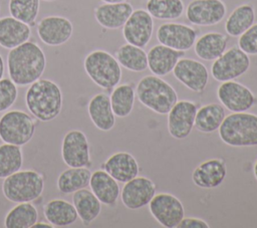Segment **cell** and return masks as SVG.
I'll use <instances>...</instances> for the list:
<instances>
[{"instance_id": "obj_43", "label": "cell", "mask_w": 257, "mask_h": 228, "mask_svg": "<svg viewBox=\"0 0 257 228\" xmlns=\"http://www.w3.org/2000/svg\"><path fill=\"white\" fill-rule=\"evenodd\" d=\"M103 3H118V2H123L125 0H100Z\"/></svg>"}, {"instance_id": "obj_11", "label": "cell", "mask_w": 257, "mask_h": 228, "mask_svg": "<svg viewBox=\"0 0 257 228\" xmlns=\"http://www.w3.org/2000/svg\"><path fill=\"white\" fill-rule=\"evenodd\" d=\"M61 158L67 167H88L90 165L89 143L80 130L68 131L61 142Z\"/></svg>"}, {"instance_id": "obj_1", "label": "cell", "mask_w": 257, "mask_h": 228, "mask_svg": "<svg viewBox=\"0 0 257 228\" xmlns=\"http://www.w3.org/2000/svg\"><path fill=\"white\" fill-rule=\"evenodd\" d=\"M46 67L43 49L34 41H26L9 50L7 70L17 86H26L39 79Z\"/></svg>"}, {"instance_id": "obj_15", "label": "cell", "mask_w": 257, "mask_h": 228, "mask_svg": "<svg viewBox=\"0 0 257 228\" xmlns=\"http://www.w3.org/2000/svg\"><path fill=\"white\" fill-rule=\"evenodd\" d=\"M39 39L48 46H60L66 43L72 36V22L60 15L45 16L37 23L36 27Z\"/></svg>"}, {"instance_id": "obj_12", "label": "cell", "mask_w": 257, "mask_h": 228, "mask_svg": "<svg viewBox=\"0 0 257 228\" xmlns=\"http://www.w3.org/2000/svg\"><path fill=\"white\" fill-rule=\"evenodd\" d=\"M198 36V31L185 23L166 22L161 24L156 33L158 41L176 50L187 51L191 49Z\"/></svg>"}, {"instance_id": "obj_42", "label": "cell", "mask_w": 257, "mask_h": 228, "mask_svg": "<svg viewBox=\"0 0 257 228\" xmlns=\"http://www.w3.org/2000/svg\"><path fill=\"white\" fill-rule=\"evenodd\" d=\"M4 72H5V63H4L2 55L0 54V79L3 78Z\"/></svg>"}, {"instance_id": "obj_44", "label": "cell", "mask_w": 257, "mask_h": 228, "mask_svg": "<svg viewBox=\"0 0 257 228\" xmlns=\"http://www.w3.org/2000/svg\"><path fill=\"white\" fill-rule=\"evenodd\" d=\"M253 174H254V177H255V179L257 181V160L255 161V164L253 166Z\"/></svg>"}, {"instance_id": "obj_5", "label": "cell", "mask_w": 257, "mask_h": 228, "mask_svg": "<svg viewBox=\"0 0 257 228\" xmlns=\"http://www.w3.org/2000/svg\"><path fill=\"white\" fill-rule=\"evenodd\" d=\"M1 189L10 202H33L43 193L44 178L35 170H19L3 179Z\"/></svg>"}, {"instance_id": "obj_34", "label": "cell", "mask_w": 257, "mask_h": 228, "mask_svg": "<svg viewBox=\"0 0 257 228\" xmlns=\"http://www.w3.org/2000/svg\"><path fill=\"white\" fill-rule=\"evenodd\" d=\"M110 104L113 113L117 118H126L134 108L136 90L132 83L117 84L113 87L110 95Z\"/></svg>"}, {"instance_id": "obj_36", "label": "cell", "mask_w": 257, "mask_h": 228, "mask_svg": "<svg viewBox=\"0 0 257 228\" xmlns=\"http://www.w3.org/2000/svg\"><path fill=\"white\" fill-rule=\"evenodd\" d=\"M23 153L21 147L4 143L0 145V179L21 170Z\"/></svg>"}, {"instance_id": "obj_39", "label": "cell", "mask_w": 257, "mask_h": 228, "mask_svg": "<svg viewBox=\"0 0 257 228\" xmlns=\"http://www.w3.org/2000/svg\"><path fill=\"white\" fill-rule=\"evenodd\" d=\"M238 47L248 55H257V23L239 36Z\"/></svg>"}, {"instance_id": "obj_45", "label": "cell", "mask_w": 257, "mask_h": 228, "mask_svg": "<svg viewBox=\"0 0 257 228\" xmlns=\"http://www.w3.org/2000/svg\"><path fill=\"white\" fill-rule=\"evenodd\" d=\"M43 1H46V2H53V1H56V0H43Z\"/></svg>"}, {"instance_id": "obj_10", "label": "cell", "mask_w": 257, "mask_h": 228, "mask_svg": "<svg viewBox=\"0 0 257 228\" xmlns=\"http://www.w3.org/2000/svg\"><path fill=\"white\" fill-rule=\"evenodd\" d=\"M217 97L221 104L232 112L247 111L257 103L253 91L235 80L222 82L217 89Z\"/></svg>"}, {"instance_id": "obj_22", "label": "cell", "mask_w": 257, "mask_h": 228, "mask_svg": "<svg viewBox=\"0 0 257 228\" xmlns=\"http://www.w3.org/2000/svg\"><path fill=\"white\" fill-rule=\"evenodd\" d=\"M148 55V68L157 76H165L173 71L180 58L185 56V51L176 50L163 44L154 45Z\"/></svg>"}, {"instance_id": "obj_29", "label": "cell", "mask_w": 257, "mask_h": 228, "mask_svg": "<svg viewBox=\"0 0 257 228\" xmlns=\"http://www.w3.org/2000/svg\"><path fill=\"white\" fill-rule=\"evenodd\" d=\"M255 23V9L250 3L237 6L225 22V31L229 36L239 37Z\"/></svg>"}, {"instance_id": "obj_8", "label": "cell", "mask_w": 257, "mask_h": 228, "mask_svg": "<svg viewBox=\"0 0 257 228\" xmlns=\"http://www.w3.org/2000/svg\"><path fill=\"white\" fill-rule=\"evenodd\" d=\"M250 64L249 55L238 46H232L213 61L211 74L220 82L235 80L248 71Z\"/></svg>"}, {"instance_id": "obj_2", "label": "cell", "mask_w": 257, "mask_h": 228, "mask_svg": "<svg viewBox=\"0 0 257 228\" xmlns=\"http://www.w3.org/2000/svg\"><path fill=\"white\" fill-rule=\"evenodd\" d=\"M24 98L29 112L40 122L53 121L62 110L61 88L56 82L48 78L40 77L29 84Z\"/></svg>"}, {"instance_id": "obj_26", "label": "cell", "mask_w": 257, "mask_h": 228, "mask_svg": "<svg viewBox=\"0 0 257 228\" xmlns=\"http://www.w3.org/2000/svg\"><path fill=\"white\" fill-rule=\"evenodd\" d=\"M43 215L53 227H67L78 218L72 203L62 198H54L43 205Z\"/></svg>"}, {"instance_id": "obj_38", "label": "cell", "mask_w": 257, "mask_h": 228, "mask_svg": "<svg viewBox=\"0 0 257 228\" xmlns=\"http://www.w3.org/2000/svg\"><path fill=\"white\" fill-rule=\"evenodd\" d=\"M18 89L15 82L10 78L0 79V113L7 111L16 101Z\"/></svg>"}, {"instance_id": "obj_9", "label": "cell", "mask_w": 257, "mask_h": 228, "mask_svg": "<svg viewBox=\"0 0 257 228\" xmlns=\"http://www.w3.org/2000/svg\"><path fill=\"white\" fill-rule=\"evenodd\" d=\"M149 210L155 220L166 228L177 227L185 217L182 202L170 193L156 194L149 203Z\"/></svg>"}, {"instance_id": "obj_41", "label": "cell", "mask_w": 257, "mask_h": 228, "mask_svg": "<svg viewBox=\"0 0 257 228\" xmlns=\"http://www.w3.org/2000/svg\"><path fill=\"white\" fill-rule=\"evenodd\" d=\"M53 227L49 222H36L32 228H50Z\"/></svg>"}, {"instance_id": "obj_37", "label": "cell", "mask_w": 257, "mask_h": 228, "mask_svg": "<svg viewBox=\"0 0 257 228\" xmlns=\"http://www.w3.org/2000/svg\"><path fill=\"white\" fill-rule=\"evenodd\" d=\"M39 8L40 0H9L8 2L10 15L29 25L35 22Z\"/></svg>"}, {"instance_id": "obj_31", "label": "cell", "mask_w": 257, "mask_h": 228, "mask_svg": "<svg viewBox=\"0 0 257 228\" xmlns=\"http://www.w3.org/2000/svg\"><path fill=\"white\" fill-rule=\"evenodd\" d=\"M91 172L86 167H69L62 171L56 180L58 191L63 194H72L89 185Z\"/></svg>"}, {"instance_id": "obj_6", "label": "cell", "mask_w": 257, "mask_h": 228, "mask_svg": "<svg viewBox=\"0 0 257 228\" xmlns=\"http://www.w3.org/2000/svg\"><path fill=\"white\" fill-rule=\"evenodd\" d=\"M83 67L88 77L102 89L113 88L121 79V66L115 56L102 49L90 51L84 57Z\"/></svg>"}, {"instance_id": "obj_25", "label": "cell", "mask_w": 257, "mask_h": 228, "mask_svg": "<svg viewBox=\"0 0 257 228\" xmlns=\"http://www.w3.org/2000/svg\"><path fill=\"white\" fill-rule=\"evenodd\" d=\"M87 112L96 129L108 132L114 127L115 115L112 111L110 99L106 93L94 94L88 101Z\"/></svg>"}, {"instance_id": "obj_16", "label": "cell", "mask_w": 257, "mask_h": 228, "mask_svg": "<svg viewBox=\"0 0 257 228\" xmlns=\"http://www.w3.org/2000/svg\"><path fill=\"white\" fill-rule=\"evenodd\" d=\"M154 32V18L146 9L133 11L122 26V36L126 43L144 48L152 38Z\"/></svg>"}, {"instance_id": "obj_35", "label": "cell", "mask_w": 257, "mask_h": 228, "mask_svg": "<svg viewBox=\"0 0 257 228\" xmlns=\"http://www.w3.org/2000/svg\"><path fill=\"white\" fill-rule=\"evenodd\" d=\"M146 10L159 20H176L185 11L183 0H148Z\"/></svg>"}, {"instance_id": "obj_30", "label": "cell", "mask_w": 257, "mask_h": 228, "mask_svg": "<svg viewBox=\"0 0 257 228\" xmlns=\"http://www.w3.org/2000/svg\"><path fill=\"white\" fill-rule=\"evenodd\" d=\"M226 117L225 107L220 103H208L197 109L194 127L201 133L211 134L219 129Z\"/></svg>"}, {"instance_id": "obj_33", "label": "cell", "mask_w": 257, "mask_h": 228, "mask_svg": "<svg viewBox=\"0 0 257 228\" xmlns=\"http://www.w3.org/2000/svg\"><path fill=\"white\" fill-rule=\"evenodd\" d=\"M38 220V211L31 202L17 203L5 215L6 228H32Z\"/></svg>"}, {"instance_id": "obj_19", "label": "cell", "mask_w": 257, "mask_h": 228, "mask_svg": "<svg viewBox=\"0 0 257 228\" xmlns=\"http://www.w3.org/2000/svg\"><path fill=\"white\" fill-rule=\"evenodd\" d=\"M227 167L223 159L213 158L202 162L192 173L193 183L202 189L219 187L225 180Z\"/></svg>"}, {"instance_id": "obj_23", "label": "cell", "mask_w": 257, "mask_h": 228, "mask_svg": "<svg viewBox=\"0 0 257 228\" xmlns=\"http://www.w3.org/2000/svg\"><path fill=\"white\" fill-rule=\"evenodd\" d=\"M89 188L101 204L114 206L120 195L118 182L104 170H96L91 173Z\"/></svg>"}, {"instance_id": "obj_7", "label": "cell", "mask_w": 257, "mask_h": 228, "mask_svg": "<svg viewBox=\"0 0 257 228\" xmlns=\"http://www.w3.org/2000/svg\"><path fill=\"white\" fill-rule=\"evenodd\" d=\"M35 128V122L28 112L8 109L0 117V140L22 147L31 141Z\"/></svg>"}, {"instance_id": "obj_27", "label": "cell", "mask_w": 257, "mask_h": 228, "mask_svg": "<svg viewBox=\"0 0 257 228\" xmlns=\"http://www.w3.org/2000/svg\"><path fill=\"white\" fill-rule=\"evenodd\" d=\"M228 36L221 32L210 31L196 39L194 50L196 55L206 61H214L227 49Z\"/></svg>"}, {"instance_id": "obj_21", "label": "cell", "mask_w": 257, "mask_h": 228, "mask_svg": "<svg viewBox=\"0 0 257 228\" xmlns=\"http://www.w3.org/2000/svg\"><path fill=\"white\" fill-rule=\"evenodd\" d=\"M101 167L117 182L123 184L140 174V166L136 158L132 154L122 151L109 156Z\"/></svg>"}, {"instance_id": "obj_17", "label": "cell", "mask_w": 257, "mask_h": 228, "mask_svg": "<svg viewBox=\"0 0 257 228\" xmlns=\"http://www.w3.org/2000/svg\"><path fill=\"white\" fill-rule=\"evenodd\" d=\"M173 74L177 80L194 92H203L209 81L206 65L193 58H180L173 69Z\"/></svg>"}, {"instance_id": "obj_20", "label": "cell", "mask_w": 257, "mask_h": 228, "mask_svg": "<svg viewBox=\"0 0 257 228\" xmlns=\"http://www.w3.org/2000/svg\"><path fill=\"white\" fill-rule=\"evenodd\" d=\"M134 9L130 2L102 3L94 8L96 22L106 29H118L124 25Z\"/></svg>"}, {"instance_id": "obj_40", "label": "cell", "mask_w": 257, "mask_h": 228, "mask_svg": "<svg viewBox=\"0 0 257 228\" xmlns=\"http://www.w3.org/2000/svg\"><path fill=\"white\" fill-rule=\"evenodd\" d=\"M178 228H210V225L203 219L196 217H184L177 226Z\"/></svg>"}, {"instance_id": "obj_32", "label": "cell", "mask_w": 257, "mask_h": 228, "mask_svg": "<svg viewBox=\"0 0 257 228\" xmlns=\"http://www.w3.org/2000/svg\"><path fill=\"white\" fill-rule=\"evenodd\" d=\"M114 56L120 66L130 71L142 72L148 68V55L142 47L125 43L115 50Z\"/></svg>"}, {"instance_id": "obj_14", "label": "cell", "mask_w": 257, "mask_h": 228, "mask_svg": "<svg viewBox=\"0 0 257 228\" xmlns=\"http://www.w3.org/2000/svg\"><path fill=\"white\" fill-rule=\"evenodd\" d=\"M197 104L192 100H178L170 109L168 115V131L176 140L189 137L194 125L197 112Z\"/></svg>"}, {"instance_id": "obj_18", "label": "cell", "mask_w": 257, "mask_h": 228, "mask_svg": "<svg viewBox=\"0 0 257 228\" xmlns=\"http://www.w3.org/2000/svg\"><path fill=\"white\" fill-rule=\"evenodd\" d=\"M156 193L157 186L151 179L137 176L124 183L120 191V199L127 209L138 210L149 205Z\"/></svg>"}, {"instance_id": "obj_28", "label": "cell", "mask_w": 257, "mask_h": 228, "mask_svg": "<svg viewBox=\"0 0 257 228\" xmlns=\"http://www.w3.org/2000/svg\"><path fill=\"white\" fill-rule=\"evenodd\" d=\"M72 204L84 225L94 221L101 211V203L91 190L82 188L72 193Z\"/></svg>"}, {"instance_id": "obj_24", "label": "cell", "mask_w": 257, "mask_h": 228, "mask_svg": "<svg viewBox=\"0 0 257 228\" xmlns=\"http://www.w3.org/2000/svg\"><path fill=\"white\" fill-rule=\"evenodd\" d=\"M31 28L14 17L5 16L0 18V46L12 49L29 40Z\"/></svg>"}, {"instance_id": "obj_3", "label": "cell", "mask_w": 257, "mask_h": 228, "mask_svg": "<svg viewBox=\"0 0 257 228\" xmlns=\"http://www.w3.org/2000/svg\"><path fill=\"white\" fill-rule=\"evenodd\" d=\"M138 100L156 113L167 115L178 101L175 88L161 76L146 75L136 86Z\"/></svg>"}, {"instance_id": "obj_13", "label": "cell", "mask_w": 257, "mask_h": 228, "mask_svg": "<svg viewBox=\"0 0 257 228\" xmlns=\"http://www.w3.org/2000/svg\"><path fill=\"white\" fill-rule=\"evenodd\" d=\"M227 13L222 0H192L186 8L189 22L197 26H213L221 22Z\"/></svg>"}, {"instance_id": "obj_4", "label": "cell", "mask_w": 257, "mask_h": 228, "mask_svg": "<svg viewBox=\"0 0 257 228\" xmlns=\"http://www.w3.org/2000/svg\"><path fill=\"white\" fill-rule=\"evenodd\" d=\"M218 132L221 141L230 147H256L257 115L232 112L225 117Z\"/></svg>"}, {"instance_id": "obj_46", "label": "cell", "mask_w": 257, "mask_h": 228, "mask_svg": "<svg viewBox=\"0 0 257 228\" xmlns=\"http://www.w3.org/2000/svg\"><path fill=\"white\" fill-rule=\"evenodd\" d=\"M0 12H1V6H0Z\"/></svg>"}]
</instances>
